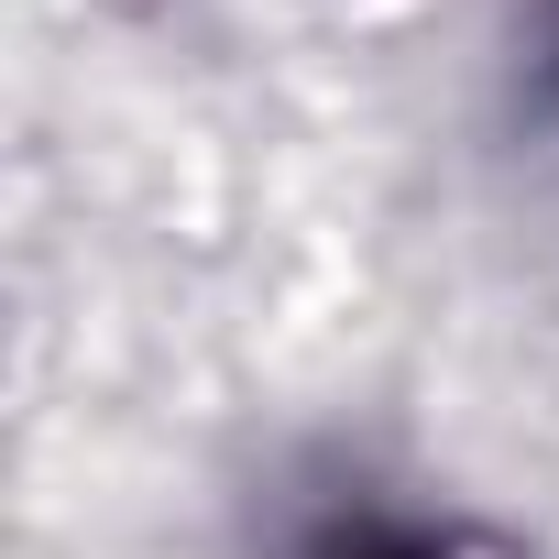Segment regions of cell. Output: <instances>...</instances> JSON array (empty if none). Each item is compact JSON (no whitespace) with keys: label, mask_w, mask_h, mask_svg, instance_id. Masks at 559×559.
<instances>
[{"label":"cell","mask_w":559,"mask_h":559,"mask_svg":"<svg viewBox=\"0 0 559 559\" xmlns=\"http://www.w3.org/2000/svg\"><path fill=\"white\" fill-rule=\"evenodd\" d=\"M352 559H417V548H352Z\"/></svg>","instance_id":"1"}]
</instances>
